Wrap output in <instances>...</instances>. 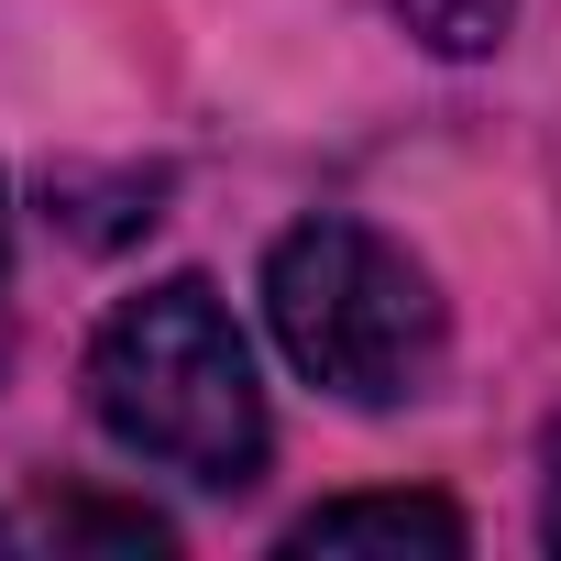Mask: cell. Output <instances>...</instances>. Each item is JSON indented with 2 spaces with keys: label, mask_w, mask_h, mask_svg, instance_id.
Instances as JSON below:
<instances>
[{
  "label": "cell",
  "mask_w": 561,
  "mask_h": 561,
  "mask_svg": "<svg viewBox=\"0 0 561 561\" xmlns=\"http://www.w3.org/2000/svg\"><path fill=\"white\" fill-rule=\"evenodd\" d=\"M0 298H12V187H0Z\"/></svg>",
  "instance_id": "7"
},
{
  "label": "cell",
  "mask_w": 561,
  "mask_h": 561,
  "mask_svg": "<svg viewBox=\"0 0 561 561\" xmlns=\"http://www.w3.org/2000/svg\"><path fill=\"white\" fill-rule=\"evenodd\" d=\"M539 528H550V550H561V419H550V440H539Z\"/></svg>",
  "instance_id": "6"
},
{
  "label": "cell",
  "mask_w": 561,
  "mask_h": 561,
  "mask_svg": "<svg viewBox=\"0 0 561 561\" xmlns=\"http://www.w3.org/2000/svg\"><path fill=\"white\" fill-rule=\"evenodd\" d=\"M287 550H462V517L440 495H331L287 528Z\"/></svg>",
  "instance_id": "3"
},
{
  "label": "cell",
  "mask_w": 561,
  "mask_h": 561,
  "mask_svg": "<svg viewBox=\"0 0 561 561\" xmlns=\"http://www.w3.org/2000/svg\"><path fill=\"white\" fill-rule=\"evenodd\" d=\"M89 419L133 462H154L176 484H209V495L253 484L264 473V440H275L264 386H253V353H242V331H231V309H220L209 275L133 287L100 320V342H89Z\"/></svg>",
  "instance_id": "1"
},
{
  "label": "cell",
  "mask_w": 561,
  "mask_h": 561,
  "mask_svg": "<svg viewBox=\"0 0 561 561\" xmlns=\"http://www.w3.org/2000/svg\"><path fill=\"white\" fill-rule=\"evenodd\" d=\"M45 528L56 539H111V550H165V517H144V506H56Z\"/></svg>",
  "instance_id": "5"
},
{
  "label": "cell",
  "mask_w": 561,
  "mask_h": 561,
  "mask_svg": "<svg viewBox=\"0 0 561 561\" xmlns=\"http://www.w3.org/2000/svg\"><path fill=\"white\" fill-rule=\"evenodd\" d=\"M430 56H495L517 34V0H386Z\"/></svg>",
  "instance_id": "4"
},
{
  "label": "cell",
  "mask_w": 561,
  "mask_h": 561,
  "mask_svg": "<svg viewBox=\"0 0 561 561\" xmlns=\"http://www.w3.org/2000/svg\"><path fill=\"white\" fill-rule=\"evenodd\" d=\"M0 550H12V517H0Z\"/></svg>",
  "instance_id": "8"
},
{
  "label": "cell",
  "mask_w": 561,
  "mask_h": 561,
  "mask_svg": "<svg viewBox=\"0 0 561 561\" xmlns=\"http://www.w3.org/2000/svg\"><path fill=\"white\" fill-rule=\"evenodd\" d=\"M264 331L320 397L397 408L440 375V287L364 220H298L264 253Z\"/></svg>",
  "instance_id": "2"
}]
</instances>
